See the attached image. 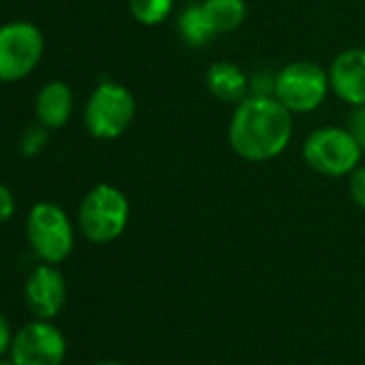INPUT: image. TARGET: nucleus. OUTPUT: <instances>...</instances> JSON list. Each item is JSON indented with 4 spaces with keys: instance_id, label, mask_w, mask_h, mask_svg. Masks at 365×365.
Segmentation results:
<instances>
[{
    "instance_id": "nucleus-19",
    "label": "nucleus",
    "mask_w": 365,
    "mask_h": 365,
    "mask_svg": "<svg viewBox=\"0 0 365 365\" xmlns=\"http://www.w3.org/2000/svg\"><path fill=\"white\" fill-rule=\"evenodd\" d=\"M348 131L354 135V140L359 142L361 150L365 153V103L363 106H354L350 120H348Z\"/></svg>"
},
{
    "instance_id": "nucleus-16",
    "label": "nucleus",
    "mask_w": 365,
    "mask_h": 365,
    "mask_svg": "<svg viewBox=\"0 0 365 365\" xmlns=\"http://www.w3.org/2000/svg\"><path fill=\"white\" fill-rule=\"evenodd\" d=\"M46 129H48V127H43V125L39 123L37 127H31V129L24 131L22 142H20V148H22V153H24L26 157H35V155H39V153L43 150L46 142H48V131H46Z\"/></svg>"
},
{
    "instance_id": "nucleus-2",
    "label": "nucleus",
    "mask_w": 365,
    "mask_h": 365,
    "mask_svg": "<svg viewBox=\"0 0 365 365\" xmlns=\"http://www.w3.org/2000/svg\"><path fill=\"white\" fill-rule=\"evenodd\" d=\"M78 220L88 241H116L129 224V200L118 187L101 182L84 196Z\"/></svg>"
},
{
    "instance_id": "nucleus-7",
    "label": "nucleus",
    "mask_w": 365,
    "mask_h": 365,
    "mask_svg": "<svg viewBox=\"0 0 365 365\" xmlns=\"http://www.w3.org/2000/svg\"><path fill=\"white\" fill-rule=\"evenodd\" d=\"M43 35L31 22H11L0 26V82L26 78L43 56Z\"/></svg>"
},
{
    "instance_id": "nucleus-12",
    "label": "nucleus",
    "mask_w": 365,
    "mask_h": 365,
    "mask_svg": "<svg viewBox=\"0 0 365 365\" xmlns=\"http://www.w3.org/2000/svg\"><path fill=\"white\" fill-rule=\"evenodd\" d=\"M37 118L48 129H58L67 125L73 112V95L65 82H50L46 84L35 101Z\"/></svg>"
},
{
    "instance_id": "nucleus-3",
    "label": "nucleus",
    "mask_w": 365,
    "mask_h": 365,
    "mask_svg": "<svg viewBox=\"0 0 365 365\" xmlns=\"http://www.w3.org/2000/svg\"><path fill=\"white\" fill-rule=\"evenodd\" d=\"M361 146L344 127H320L303 142L305 163L322 176L339 178L350 174L361 161Z\"/></svg>"
},
{
    "instance_id": "nucleus-6",
    "label": "nucleus",
    "mask_w": 365,
    "mask_h": 365,
    "mask_svg": "<svg viewBox=\"0 0 365 365\" xmlns=\"http://www.w3.org/2000/svg\"><path fill=\"white\" fill-rule=\"evenodd\" d=\"M29 241L35 254L50 264L63 262L73 250V228L67 213L54 202H37L29 215Z\"/></svg>"
},
{
    "instance_id": "nucleus-9",
    "label": "nucleus",
    "mask_w": 365,
    "mask_h": 365,
    "mask_svg": "<svg viewBox=\"0 0 365 365\" xmlns=\"http://www.w3.org/2000/svg\"><path fill=\"white\" fill-rule=\"evenodd\" d=\"M67 299V284L58 269H54L50 262L37 267L29 282H26V301L31 312L41 318H54Z\"/></svg>"
},
{
    "instance_id": "nucleus-8",
    "label": "nucleus",
    "mask_w": 365,
    "mask_h": 365,
    "mask_svg": "<svg viewBox=\"0 0 365 365\" xmlns=\"http://www.w3.org/2000/svg\"><path fill=\"white\" fill-rule=\"evenodd\" d=\"M65 352L63 333L46 320L22 327L11 344V361L16 365H61Z\"/></svg>"
},
{
    "instance_id": "nucleus-21",
    "label": "nucleus",
    "mask_w": 365,
    "mask_h": 365,
    "mask_svg": "<svg viewBox=\"0 0 365 365\" xmlns=\"http://www.w3.org/2000/svg\"><path fill=\"white\" fill-rule=\"evenodd\" d=\"M14 339H11V327L7 322V318L0 314V356H3L9 348H11Z\"/></svg>"
},
{
    "instance_id": "nucleus-18",
    "label": "nucleus",
    "mask_w": 365,
    "mask_h": 365,
    "mask_svg": "<svg viewBox=\"0 0 365 365\" xmlns=\"http://www.w3.org/2000/svg\"><path fill=\"white\" fill-rule=\"evenodd\" d=\"M348 190L354 205L365 211V165H356L348 174Z\"/></svg>"
},
{
    "instance_id": "nucleus-10",
    "label": "nucleus",
    "mask_w": 365,
    "mask_h": 365,
    "mask_svg": "<svg viewBox=\"0 0 365 365\" xmlns=\"http://www.w3.org/2000/svg\"><path fill=\"white\" fill-rule=\"evenodd\" d=\"M331 91L348 106L365 103V50L352 48L339 52L329 67Z\"/></svg>"
},
{
    "instance_id": "nucleus-4",
    "label": "nucleus",
    "mask_w": 365,
    "mask_h": 365,
    "mask_svg": "<svg viewBox=\"0 0 365 365\" xmlns=\"http://www.w3.org/2000/svg\"><path fill=\"white\" fill-rule=\"evenodd\" d=\"M329 71L318 63L297 61L277 71L275 99L292 114H307L318 110L329 95Z\"/></svg>"
},
{
    "instance_id": "nucleus-11",
    "label": "nucleus",
    "mask_w": 365,
    "mask_h": 365,
    "mask_svg": "<svg viewBox=\"0 0 365 365\" xmlns=\"http://www.w3.org/2000/svg\"><path fill=\"white\" fill-rule=\"evenodd\" d=\"M207 88L224 103H241L250 95V76H245L239 65L220 61L207 71Z\"/></svg>"
},
{
    "instance_id": "nucleus-15",
    "label": "nucleus",
    "mask_w": 365,
    "mask_h": 365,
    "mask_svg": "<svg viewBox=\"0 0 365 365\" xmlns=\"http://www.w3.org/2000/svg\"><path fill=\"white\" fill-rule=\"evenodd\" d=\"M174 7V0H129V11L144 26L161 24Z\"/></svg>"
},
{
    "instance_id": "nucleus-22",
    "label": "nucleus",
    "mask_w": 365,
    "mask_h": 365,
    "mask_svg": "<svg viewBox=\"0 0 365 365\" xmlns=\"http://www.w3.org/2000/svg\"><path fill=\"white\" fill-rule=\"evenodd\" d=\"M99 365H125V363H116V361H106V363H99Z\"/></svg>"
},
{
    "instance_id": "nucleus-23",
    "label": "nucleus",
    "mask_w": 365,
    "mask_h": 365,
    "mask_svg": "<svg viewBox=\"0 0 365 365\" xmlns=\"http://www.w3.org/2000/svg\"><path fill=\"white\" fill-rule=\"evenodd\" d=\"M0 365H16L14 361H5V359H0Z\"/></svg>"
},
{
    "instance_id": "nucleus-14",
    "label": "nucleus",
    "mask_w": 365,
    "mask_h": 365,
    "mask_svg": "<svg viewBox=\"0 0 365 365\" xmlns=\"http://www.w3.org/2000/svg\"><path fill=\"white\" fill-rule=\"evenodd\" d=\"M176 31H178L180 41L190 48H205L207 43H211L217 37L205 16L202 5H190L185 11H182L176 22Z\"/></svg>"
},
{
    "instance_id": "nucleus-13",
    "label": "nucleus",
    "mask_w": 365,
    "mask_h": 365,
    "mask_svg": "<svg viewBox=\"0 0 365 365\" xmlns=\"http://www.w3.org/2000/svg\"><path fill=\"white\" fill-rule=\"evenodd\" d=\"M202 9L215 35L232 33L241 29L247 18L245 0H205Z\"/></svg>"
},
{
    "instance_id": "nucleus-20",
    "label": "nucleus",
    "mask_w": 365,
    "mask_h": 365,
    "mask_svg": "<svg viewBox=\"0 0 365 365\" xmlns=\"http://www.w3.org/2000/svg\"><path fill=\"white\" fill-rule=\"evenodd\" d=\"M16 211V200H14V194L5 187L0 185V224H5Z\"/></svg>"
},
{
    "instance_id": "nucleus-17",
    "label": "nucleus",
    "mask_w": 365,
    "mask_h": 365,
    "mask_svg": "<svg viewBox=\"0 0 365 365\" xmlns=\"http://www.w3.org/2000/svg\"><path fill=\"white\" fill-rule=\"evenodd\" d=\"M275 78L269 69L256 71L254 76H250V95L256 97H275Z\"/></svg>"
},
{
    "instance_id": "nucleus-1",
    "label": "nucleus",
    "mask_w": 365,
    "mask_h": 365,
    "mask_svg": "<svg viewBox=\"0 0 365 365\" xmlns=\"http://www.w3.org/2000/svg\"><path fill=\"white\" fill-rule=\"evenodd\" d=\"M292 131V112L275 97L247 95L235 108L228 140L239 157L262 163L279 157L288 148Z\"/></svg>"
},
{
    "instance_id": "nucleus-5",
    "label": "nucleus",
    "mask_w": 365,
    "mask_h": 365,
    "mask_svg": "<svg viewBox=\"0 0 365 365\" xmlns=\"http://www.w3.org/2000/svg\"><path fill=\"white\" fill-rule=\"evenodd\" d=\"M133 118L135 99L125 86L116 82L99 84L84 108L86 129L97 140H114L123 135L131 127Z\"/></svg>"
}]
</instances>
